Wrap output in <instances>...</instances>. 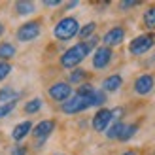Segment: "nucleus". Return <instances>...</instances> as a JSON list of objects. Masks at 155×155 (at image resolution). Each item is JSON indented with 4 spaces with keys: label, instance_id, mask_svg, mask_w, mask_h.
Instances as JSON below:
<instances>
[{
    "label": "nucleus",
    "instance_id": "15",
    "mask_svg": "<svg viewBox=\"0 0 155 155\" xmlns=\"http://www.w3.org/2000/svg\"><path fill=\"white\" fill-rule=\"evenodd\" d=\"M15 53H17V49H15V45L10 44V42H2L0 44V61H10L15 57Z\"/></svg>",
    "mask_w": 155,
    "mask_h": 155
},
{
    "label": "nucleus",
    "instance_id": "16",
    "mask_svg": "<svg viewBox=\"0 0 155 155\" xmlns=\"http://www.w3.org/2000/svg\"><path fill=\"white\" fill-rule=\"evenodd\" d=\"M19 98V93L12 89V87H2L0 89V102L2 104H8V102H17Z\"/></svg>",
    "mask_w": 155,
    "mask_h": 155
},
{
    "label": "nucleus",
    "instance_id": "27",
    "mask_svg": "<svg viewBox=\"0 0 155 155\" xmlns=\"http://www.w3.org/2000/svg\"><path fill=\"white\" fill-rule=\"evenodd\" d=\"M123 114H125V110H123L121 106L114 108V110H112V121H114V123H115V121H119V119L123 117Z\"/></svg>",
    "mask_w": 155,
    "mask_h": 155
},
{
    "label": "nucleus",
    "instance_id": "12",
    "mask_svg": "<svg viewBox=\"0 0 155 155\" xmlns=\"http://www.w3.org/2000/svg\"><path fill=\"white\" fill-rule=\"evenodd\" d=\"M28 133H32V123L30 121H21V123H17V125L13 127L12 138L15 142H21L25 136H28Z\"/></svg>",
    "mask_w": 155,
    "mask_h": 155
},
{
    "label": "nucleus",
    "instance_id": "17",
    "mask_svg": "<svg viewBox=\"0 0 155 155\" xmlns=\"http://www.w3.org/2000/svg\"><path fill=\"white\" fill-rule=\"evenodd\" d=\"M123 129H125V123L115 121V123H112V125L106 129V136L110 138V140H117V138L121 136V133H123Z\"/></svg>",
    "mask_w": 155,
    "mask_h": 155
},
{
    "label": "nucleus",
    "instance_id": "19",
    "mask_svg": "<svg viewBox=\"0 0 155 155\" xmlns=\"http://www.w3.org/2000/svg\"><path fill=\"white\" fill-rule=\"evenodd\" d=\"M136 130H138V125L136 123H130V125H125V129H123V133H121V136L117 138V140H121V142H127V140H130L134 134H136Z\"/></svg>",
    "mask_w": 155,
    "mask_h": 155
},
{
    "label": "nucleus",
    "instance_id": "29",
    "mask_svg": "<svg viewBox=\"0 0 155 155\" xmlns=\"http://www.w3.org/2000/svg\"><path fill=\"white\" fill-rule=\"evenodd\" d=\"M134 6H138L136 0H125V2H121V4H119L121 10H127V8H134Z\"/></svg>",
    "mask_w": 155,
    "mask_h": 155
},
{
    "label": "nucleus",
    "instance_id": "32",
    "mask_svg": "<svg viewBox=\"0 0 155 155\" xmlns=\"http://www.w3.org/2000/svg\"><path fill=\"white\" fill-rule=\"evenodd\" d=\"M121 155H136V151H133V150H129V151H125V153H121Z\"/></svg>",
    "mask_w": 155,
    "mask_h": 155
},
{
    "label": "nucleus",
    "instance_id": "22",
    "mask_svg": "<svg viewBox=\"0 0 155 155\" xmlns=\"http://www.w3.org/2000/svg\"><path fill=\"white\" fill-rule=\"evenodd\" d=\"M95 28H97V23H87L85 27H81L80 28V32H78V36L81 38V40H87V38H91L93 36V32H95Z\"/></svg>",
    "mask_w": 155,
    "mask_h": 155
},
{
    "label": "nucleus",
    "instance_id": "14",
    "mask_svg": "<svg viewBox=\"0 0 155 155\" xmlns=\"http://www.w3.org/2000/svg\"><path fill=\"white\" fill-rule=\"evenodd\" d=\"M15 12L17 15H30L36 12V4L28 2V0H19V2H15Z\"/></svg>",
    "mask_w": 155,
    "mask_h": 155
},
{
    "label": "nucleus",
    "instance_id": "4",
    "mask_svg": "<svg viewBox=\"0 0 155 155\" xmlns=\"http://www.w3.org/2000/svg\"><path fill=\"white\" fill-rule=\"evenodd\" d=\"M87 108H91V98L89 97H80V95H74V97H70L68 100H64V102L61 104V110L68 115L80 114L83 110H87Z\"/></svg>",
    "mask_w": 155,
    "mask_h": 155
},
{
    "label": "nucleus",
    "instance_id": "7",
    "mask_svg": "<svg viewBox=\"0 0 155 155\" xmlns=\"http://www.w3.org/2000/svg\"><path fill=\"white\" fill-rule=\"evenodd\" d=\"M48 93H49V97L53 100H57V102H64V100H68L72 97V85L68 81H57V83H53L49 87Z\"/></svg>",
    "mask_w": 155,
    "mask_h": 155
},
{
    "label": "nucleus",
    "instance_id": "8",
    "mask_svg": "<svg viewBox=\"0 0 155 155\" xmlns=\"http://www.w3.org/2000/svg\"><path fill=\"white\" fill-rule=\"evenodd\" d=\"M112 123V110H106V108H100V110L93 115L91 125L97 133H106V129L110 127Z\"/></svg>",
    "mask_w": 155,
    "mask_h": 155
},
{
    "label": "nucleus",
    "instance_id": "9",
    "mask_svg": "<svg viewBox=\"0 0 155 155\" xmlns=\"http://www.w3.org/2000/svg\"><path fill=\"white\" fill-rule=\"evenodd\" d=\"M112 49L106 48V45H100V48L95 49V55H93V66L97 68V70H102V68H106L108 64H110L112 61Z\"/></svg>",
    "mask_w": 155,
    "mask_h": 155
},
{
    "label": "nucleus",
    "instance_id": "13",
    "mask_svg": "<svg viewBox=\"0 0 155 155\" xmlns=\"http://www.w3.org/2000/svg\"><path fill=\"white\" fill-rule=\"evenodd\" d=\"M121 85H123V78L119 74H112V76H108L106 80L102 81V91L114 93V91H117Z\"/></svg>",
    "mask_w": 155,
    "mask_h": 155
},
{
    "label": "nucleus",
    "instance_id": "23",
    "mask_svg": "<svg viewBox=\"0 0 155 155\" xmlns=\"http://www.w3.org/2000/svg\"><path fill=\"white\" fill-rule=\"evenodd\" d=\"M85 76H87L85 70H74L70 74V78H68V83H81L85 80Z\"/></svg>",
    "mask_w": 155,
    "mask_h": 155
},
{
    "label": "nucleus",
    "instance_id": "26",
    "mask_svg": "<svg viewBox=\"0 0 155 155\" xmlns=\"http://www.w3.org/2000/svg\"><path fill=\"white\" fill-rule=\"evenodd\" d=\"M15 104L17 102H8V104H0V119H4L6 115H10L12 110L15 108Z\"/></svg>",
    "mask_w": 155,
    "mask_h": 155
},
{
    "label": "nucleus",
    "instance_id": "24",
    "mask_svg": "<svg viewBox=\"0 0 155 155\" xmlns=\"http://www.w3.org/2000/svg\"><path fill=\"white\" fill-rule=\"evenodd\" d=\"M93 91H95V87H93L91 83H81L76 95H80V97H91V95H93Z\"/></svg>",
    "mask_w": 155,
    "mask_h": 155
},
{
    "label": "nucleus",
    "instance_id": "6",
    "mask_svg": "<svg viewBox=\"0 0 155 155\" xmlns=\"http://www.w3.org/2000/svg\"><path fill=\"white\" fill-rule=\"evenodd\" d=\"M55 130V121L53 119H44L38 125L32 127V134L36 138V148H42V144L48 140V136Z\"/></svg>",
    "mask_w": 155,
    "mask_h": 155
},
{
    "label": "nucleus",
    "instance_id": "1",
    "mask_svg": "<svg viewBox=\"0 0 155 155\" xmlns=\"http://www.w3.org/2000/svg\"><path fill=\"white\" fill-rule=\"evenodd\" d=\"M91 53V48H89V44L87 42H80V44H76L72 45L70 49H66L63 55H61V66L63 68H76L80 63H83V59L87 57Z\"/></svg>",
    "mask_w": 155,
    "mask_h": 155
},
{
    "label": "nucleus",
    "instance_id": "11",
    "mask_svg": "<svg viewBox=\"0 0 155 155\" xmlns=\"http://www.w3.org/2000/svg\"><path fill=\"white\" fill-rule=\"evenodd\" d=\"M153 85H155V80L151 74H142L136 78L134 81V93L136 95H150V93L153 91Z\"/></svg>",
    "mask_w": 155,
    "mask_h": 155
},
{
    "label": "nucleus",
    "instance_id": "18",
    "mask_svg": "<svg viewBox=\"0 0 155 155\" xmlns=\"http://www.w3.org/2000/svg\"><path fill=\"white\" fill-rule=\"evenodd\" d=\"M142 23L148 30H155V6H150L142 15Z\"/></svg>",
    "mask_w": 155,
    "mask_h": 155
},
{
    "label": "nucleus",
    "instance_id": "10",
    "mask_svg": "<svg viewBox=\"0 0 155 155\" xmlns=\"http://www.w3.org/2000/svg\"><path fill=\"white\" fill-rule=\"evenodd\" d=\"M123 40H125V28H123V27H114V28H110L104 34V38H102L104 45H106V48H110V49L115 48V45H119V44H123Z\"/></svg>",
    "mask_w": 155,
    "mask_h": 155
},
{
    "label": "nucleus",
    "instance_id": "25",
    "mask_svg": "<svg viewBox=\"0 0 155 155\" xmlns=\"http://www.w3.org/2000/svg\"><path fill=\"white\" fill-rule=\"evenodd\" d=\"M10 74H12V64L6 63V61H0V81L6 80Z\"/></svg>",
    "mask_w": 155,
    "mask_h": 155
},
{
    "label": "nucleus",
    "instance_id": "28",
    "mask_svg": "<svg viewBox=\"0 0 155 155\" xmlns=\"http://www.w3.org/2000/svg\"><path fill=\"white\" fill-rule=\"evenodd\" d=\"M12 155H27V148L25 146H13Z\"/></svg>",
    "mask_w": 155,
    "mask_h": 155
},
{
    "label": "nucleus",
    "instance_id": "3",
    "mask_svg": "<svg viewBox=\"0 0 155 155\" xmlns=\"http://www.w3.org/2000/svg\"><path fill=\"white\" fill-rule=\"evenodd\" d=\"M153 44H155V36H153L151 32H148V34H140V36H136L134 40L129 44V51L133 53L134 57H140V55L148 53V51L153 48Z\"/></svg>",
    "mask_w": 155,
    "mask_h": 155
},
{
    "label": "nucleus",
    "instance_id": "31",
    "mask_svg": "<svg viewBox=\"0 0 155 155\" xmlns=\"http://www.w3.org/2000/svg\"><path fill=\"white\" fill-rule=\"evenodd\" d=\"M76 6H78L76 0H74V2H68V4H66V10H70V8H76Z\"/></svg>",
    "mask_w": 155,
    "mask_h": 155
},
{
    "label": "nucleus",
    "instance_id": "20",
    "mask_svg": "<svg viewBox=\"0 0 155 155\" xmlns=\"http://www.w3.org/2000/svg\"><path fill=\"white\" fill-rule=\"evenodd\" d=\"M89 98H91V106H97V108H98V106H102V104L106 102V93H104L102 89H100V91L95 89Z\"/></svg>",
    "mask_w": 155,
    "mask_h": 155
},
{
    "label": "nucleus",
    "instance_id": "5",
    "mask_svg": "<svg viewBox=\"0 0 155 155\" xmlns=\"http://www.w3.org/2000/svg\"><path fill=\"white\" fill-rule=\"evenodd\" d=\"M40 32H42L40 21H27L17 28L15 36H17L19 42H32V40H36V38L40 36Z\"/></svg>",
    "mask_w": 155,
    "mask_h": 155
},
{
    "label": "nucleus",
    "instance_id": "33",
    "mask_svg": "<svg viewBox=\"0 0 155 155\" xmlns=\"http://www.w3.org/2000/svg\"><path fill=\"white\" fill-rule=\"evenodd\" d=\"M2 34H4V25L0 23V36H2Z\"/></svg>",
    "mask_w": 155,
    "mask_h": 155
},
{
    "label": "nucleus",
    "instance_id": "30",
    "mask_svg": "<svg viewBox=\"0 0 155 155\" xmlns=\"http://www.w3.org/2000/svg\"><path fill=\"white\" fill-rule=\"evenodd\" d=\"M61 2H59V0H45V2H44V6H48V8H55V6H59Z\"/></svg>",
    "mask_w": 155,
    "mask_h": 155
},
{
    "label": "nucleus",
    "instance_id": "2",
    "mask_svg": "<svg viewBox=\"0 0 155 155\" xmlns=\"http://www.w3.org/2000/svg\"><path fill=\"white\" fill-rule=\"evenodd\" d=\"M78 32H80V23H78L76 17H63L53 28V34L61 42L72 40L74 36H78Z\"/></svg>",
    "mask_w": 155,
    "mask_h": 155
},
{
    "label": "nucleus",
    "instance_id": "21",
    "mask_svg": "<svg viewBox=\"0 0 155 155\" xmlns=\"http://www.w3.org/2000/svg\"><path fill=\"white\" fill-rule=\"evenodd\" d=\"M42 98L40 97H36V98H32V100H28V102L25 104V112L27 114H36V112H40L42 110Z\"/></svg>",
    "mask_w": 155,
    "mask_h": 155
}]
</instances>
